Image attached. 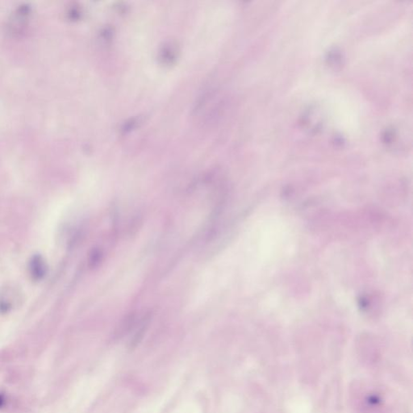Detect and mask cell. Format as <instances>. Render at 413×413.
<instances>
[{
	"label": "cell",
	"instance_id": "1",
	"mask_svg": "<svg viewBox=\"0 0 413 413\" xmlns=\"http://www.w3.org/2000/svg\"><path fill=\"white\" fill-rule=\"evenodd\" d=\"M5 404V396L3 394H0V408H2Z\"/></svg>",
	"mask_w": 413,
	"mask_h": 413
}]
</instances>
